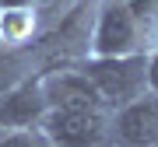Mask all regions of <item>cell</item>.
<instances>
[{
	"mask_svg": "<svg viewBox=\"0 0 158 147\" xmlns=\"http://www.w3.org/2000/svg\"><path fill=\"white\" fill-rule=\"evenodd\" d=\"M158 42V32L119 0H98L91 18L88 56H127V53H148Z\"/></svg>",
	"mask_w": 158,
	"mask_h": 147,
	"instance_id": "cell-1",
	"label": "cell"
},
{
	"mask_svg": "<svg viewBox=\"0 0 158 147\" xmlns=\"http://www.w3.org/2000/svg\"><path fill=\"white\" fill-rule=\"evenodd\" d=\"M98 91L102 105L109 112L137 102L148 95V77H144V53H127V56H85L77 63Z\"/></svg>",
	"mask_w": 158,
	"mask_h": 147,
	"instance_id": "cell-2",
	"label": "cell"
},
{
	"mask_svg": "<svg viewBox=\"0 0 158 147\" xmlns=\"http://www.w3.org/2000/svg\"><path fill=\"white\" fill-rule=\"evenodd\" d=\"M39 130L49 147H116L109 109H49Z\"/></svg>",
	"mask_w": 158,
	"mask_h": 147,
	"instance_id": "cell-3",
	"label": "cell"
},
{
	"mask_svg": "<svg viewBox=\"0 0 158 147\" xmlns=\"http://www.w3.org/2000/svg\"><path fill=\"white\" fill-rule=\"evenodd\" d=\"M39 84H42V95H46L49 109H106L98 91L91 88V81L85 77V70L77 63L42 70Z\"/></svg>",
	"mask_w": 158,
	"mask_h": 147,
	"instance_id": "cell-4",
	"label": "cell"
},
{
	"mask_svg": "<svg viewBox=\"0 0 158 147\" xmlns=\"http://www.w3.org/2000/svg\"><path fill=\"white\" fill-rule=\"evenodd\" d=\"M46 112H49V105H46L39 77H28V81H21L18 88H11V91L0 95V133L39 130Z\"/></svg>",
	"mask_w": 158,
	"mask_h": 147,
	"instance_id": "cell-5",
	"label": "cell"
},
{
	"mask_svg": "<svg viewBox=\"0 0 158 147\" xmlns=\"http://www.w3.org/2000/svg\"><path fill=\"white\" fill-rule=\"evenodd\" d=\"M158 140V95H141L113 112V144L116 147H144Z\"/></svg>",
	"mask_w": 158,
	"mask_h": 147,
	"instance_id": "cell-6",
	"label": "cell"
},
{
	"mask_svg": "<svg viewBox=\"0 0 158 147\" xmlns=\"http://www.w3.org/2000/svg\"><path fill=\"white\" fill-rule=\"evenodd\" d=\"M28 77H39V63H35L32 46H21V49H4L0 46V95L18 88Z\"/></svg>",
	"mask_w": 158,
	"mask_h": 147,
	"instance_id": "cell-7",
	"label": "cell"
},
{
	"mask_svg": "<svg viewBox=\"0 0 158 147\" xmlns=\"http://www.w3.org/2000/svg\"><path fill=\"white\" fill-rule=\"evenodd\" d=\"M0 147H49L42 130H11L0 133Z\"/></svg>",
	"mask_w": 158,
	"mask_h": 147,
	"instance_id": "cell-8",
	"label": "cell"
},
{
	"mask_svg": "<svg viewBox=\"0 0 158 147\" xmlns=\"http://www.w3.org/2000/svg\"><path fill=\"white\" fill-rule=\"evenodd\" d=\"M144 77H148V91L158 95V42L144 53Z\"/></svg>",
	"mask_w": 158,
	"mask_h": 147,
	"instance_id": "cell-9",
	"label": "cell"
},
{
	"mask_svg": "<svg viewBox=\"0 0 158 147\" xmlns=\"http://www.w3.org/2000/svg\"><path fill=\"white\" fill-rule=\"evenodd\" d=\"M60 4H67V7H70V4H77V0H60Z\"/></svg>",
	"mask_w": 158,
	"mask_h": 147,
	"instance_id": "cell-10",
	"label": "cell"
},
{
	"mask_svg": "<svg viewBox=\"0 0 158 147\" xmlns=\"http://www.w3.org/2000/svg\"><path fill=\"white\" fill-rule=\"evenodd\" d=\"M144 147H155V144H144Z\"/></svg>",
	"mask_w": 158,
	"mask_h": 147,
	"instance_id": "cell-11",
	"label": "cell"
},
{
	"mask_svg": "<svg viewBox=\"0 0 158 147\" xmlns=\"http://www.w3.org/2000/svg\"><path fill=\"white\" fill-rule=\"evenodd\" d=\"M155 147H158V140H155Z\"/></svg>",
	"mask_w": 158,
	"mask_h": 147,
	"instance_id": "cell-12",
	"label": "cell"
}]
</instances>
